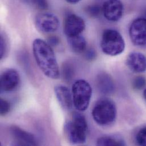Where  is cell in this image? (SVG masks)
Returning a JSON list of instances; mask_svg holds the SVG:
<instances>
[{
    "mask_svg": "<svg viewBox=\"0 0 146 146\" xmlns=\"http://www.w3.org/2000/svg\"><path fill=\"white\" fill-rule=\"evenodd\" d=\"M84 20L75 14H70L64 22V33L67 37L74 36L81 34L85 29Z\"/></svg>",
    "mask_w": 146,
    "mask_h": 146,
    "instance_id": "obj_8",
    "label": "cell"
},
{
    "mask_svg": "<svg viewBox=\"0 0 146 146\" xmlns=\"http://www.w3.org/2000/svg\"><path fill=\"white\" fill-rule=\"evenodd\" d=\"M97 85L99 90L105 94H111L114 90V81L107 73H101L98 76Z\"/></svg>",
    "mask_w": 146,
    "mask_h": 146,
    "instance_id": "obj_14",
    "label": "cell"
},
{
    "mask_svg": "<svg viewBox=\"0 0 146 146\" xmlns=\"http://www.w3.org/2000/svg\"><path fill=\"white\" fill-rule=\"evenodd\" d=\"M100 45L102 52L111 56L121 54L125 51L126 46L122 35L114 29H106L103 32Z\"/></svg>",
    "mask_w": 146,
    "mask_h": 146,
    "instance_id": "obj_4",
    "label": "cell"
},
{
    "mask_svg": "<svg viewBox=\"0 0 146 146\" xmlns=\"http://www.w3.org/2000/svg\"><path fill=\"white\" fill-rule=\"evenodd\" d=\"M146 86V78L143 76L136 77L133 82V86L136 90H141Z\"/></svg>",
    "mask_w": 146,
    "mask_h": 146,
    "instance_id": "obj_19",
    "label": "cell"
},
{
    "mask_svg": "<svg viewBox=\"0 0 146 146\" xmlns=\"http://www.w3.org/2000/svg\"><path fill=\"white\" fill-rule=\"evenodd\" d=\"M56 97L62 108L70 110L73 105V97L70 89L63 85H56L54 88Z\"/></svg>",
    "mask_w": 146,
    "mask_h": 146,
    "instance_id": "obj_13",
    "label": "cell"
},
{
    "mask_svg": "<svg viewBox=\"0 0 146 146\" xmlns=\"http://www.w3.org/2000/svg\"><path fill=\"white\" fill-rule=\"evenodd\" d=\"M117 108L115 102L108 98L99 100L92 110L94 121L99 125L107 126L113 123L117 117Z\"/></svg>",
    "mask_w": 146,
    "mask_h": 146,
    "instance_id": "obj_2",
    "label": "cell"
},
{
    "mask_svg": "<svg viewBox=\"0 0 146 146\" xmlns=\"http://www.w3.org/2000/svg\"><path fill=\"white\" fill-rule=\"evenodd\" d=\"M36 28L44 33L55 32L59 27L60 22L58 17L51 13H42L36 15L35 19Z\"/></svg>",
    "mask_w": 146,
    "mask_h": 146,
    "instance_id": "obj_6",
    "label": "cell"
},
{
    "mask_svg": "<svg viewBox=\"0 0 146 146\" xmlns=\"http://www.w3.org/2000/svg\"><path fill=\"white\" fill-rule=\"evenodd\" d=\"M86 11L90 17H97L102 12V8L98 5H92L88 6L86 9Z\"/></svg>",
    "mask_w": 146,
    "mask_h": 146,
    "instance_id": "obj_18",
    "label": "cell"
},
{
    "mask_svg": "<svg viewBox=\"0 0 146 146\" xmlns=\"http://www.w3.org/2000/svg\"><path fill=\"white\" fill-rule=\"evenodd\" d=\"M33 4L39 9L46 10L48 7L47 0H32Z\"/></svg>",
    "mask_w": 146,
    "mask_h": 146,
    "instance_id": "obj_22",
    "label": "cell"
},
{
    "mask_svg": "<svg viewBox=\"0 0 146 146\" xmlns=\"http://www.w3.org/2000/svg\"><path fill=\"white\" fill-rule=\"evenodd\" d=\"M126 144L121 138L111 136H104L100 137L97 141V146H125Z\"/></svg>",
    "mask_w": 146,
    "mask_h": 146,
    "instance_id": "obj_16",
    "label": "cell"
},
{
    "mask_svg": "<svg viewBox=\"0 0 146 146\" xmlns=\"http://www.w3.org/2000/svg\"><path fill=\"white\" fill-rule=\"evenodd\" d=\"M10 133L15 142L19 146H36L37 141L35 137L31 133L25 131L20 127L13 126L10 129Z\"/></svg>",
    "mask_w": 146,
    "mask_h": 146,
    "instance_id": "obj_11",
    "label": "cell"
},
{
    "mask_svg": "<svg viewBox=\"0 0 146 146\" xmlns=\"http://www.w3.org/2000/svg\"><path fill=\"white\" fill-rule=\"evenodd\" d=\"M87 121L82 114L74 113L71 121L66 123L65 130L70 143L82 145L86 142L88 133Z\"/></svg>",
    "mask_w": 146,
    "mask_h": 146,
    "instance_id": "obj_3",
    "label": "cell"
},
{
    "mask_svg": "<svg viewBox=\"0 0 146 146\" xmlns=\"http://www.w3.org/2000/svg\"><path fill=\"white\" fill-rule=\"evenodd\" d=\"M126 64L135 73L144 72L146 71V56L139 52H131L127 56Z\"/></svg>",
    "mask_w": 146,
    "mask_h": 146,
    "instance_id": "obj_12",
    "label": "cell"
},
{
    "mask_svg": "<svg viewBox=\"0 0 146 146\" xmlns=\"http://www.w3.org/2000/svg\"><path fill=\"white\" fill-rule=\"evenodd\" d=\"M143 96H144V97H145V100H146V89L145 90V91L143 92Z\"/></svg>",
    "mask_w": 146,
    "mask_h": 146,
    "instance_id": "obj_27",
    "label": "cell"
},
{
    "mask_svg": "<svg viewBox=\"0 0 146 146\" xmlns=\"http://www.w3.org/2000/svg\"><path fill=\"white\" fill-rule=\"evenodd\" d=\"M33 52L40 70L47 77L58 79L60 76L59 67L52 47L43 39L37 38L33 42Z\"/></svg>",
    "mask_w": 146,
    "mask_h": 146,
    "instance_id": "obj_1",
    "label": "cell"
},
{
    "mask_svg": "<svg viewBox=\"0 0 146 146\" xmlns=\"http://www.w3.org/2000/svg\"><path fill=\"white\" fill-rule=\"evenodd\" d=\"M59 43V38L56 36H53L49 38L48 43L52 47V46H57Z\"/></svg>",
    "mask_w": 146,
    "mask_h": 146,
    "instance_id": "obj_24",
    "label": "cell"
},
{
    "mask_svg": "<svg viewBox=\"0 0 146 146\" xmlns=\"http://www.w3.org/2000/svg\"><path fill=\"white\" fill-rule=\"evenodd\" d=\"M0 104H1V109H0V113L1 115L2 116H4L9 113V112L10 110L11 106L10 103L6 100L1 98L0 101Z\"/></svg>",
    "mask_w": 146,
    "mask_h": 146,
    "instance_id": "obj_21",
    "label": "cell"
},
{
    "mask_svg": "<svg viewBox=\"0 0 146 146\" xmlns=\"http://www.w3.org/2000/svg\"><path fill=\"white\" fill-rule=\"evenodd\" d=\"M6 50V43L2 35H1L0 38V58L2 59L5 56Z\"/></svg>",
    "mask_w": 146,
    "mask_h": 146,
    "instance_id": "obj_23",
    "label": "cell"
},
{
    "mask_svg": "<svg viewBox=\"0 0 146 146\" xmlns=\"http://www.w3.org/2000/svg\"><path fill=\"white\" fill-rule=\"evenodd\" d=\"M68 42L71 50L74 52L81 54L86 50V42L85 38L81 35L67 37Z\"/></svg>",
    "mask_w": 146,
    "mask_h": 146,
    "instance_id": "obj_15",
    "label": "cell"
},
{
    "mask_svg": "<svg viewBox=\"0 0 146 146\" xmlns=\"http://www.w3.org/2000/svg\"><path fill=\"white\" fill-rule=\"evenodd\" d=\"M102 8L105 18L111 22L118 21L123 14L124 6L121 0H107Z\"/></svg>",
    "mask_w": 146,
    "mask_h": 146,
    "instance_id": "obj_9",
    "label": "cell"
},
{
    "mask_svg": "<svg viewBox=\"0 0 146 146\" xmlns=\"http://www.w3.org/2000/svg\"><path fill=\"white\" fill-rule=\"evenodd\" d=\"M85 51H86L85 56H86V59L92 60V59H93L95 58V56H96V53H95V52H94L93 50L90 49V50H89L88 51H87V50H86Z\"/></svg>",
    "mask_w": 146,
    "mask_h": 146,
    "instance_id": "obj_25",
    "label": "cell"
},
{
    "mask_svg": "<svg viewBox=\"0 0 146 146\" xmlns=\"http://www.w3.org/2000/svg\"><path fill=\"white\" fill-rule=\"evenodd\" d=\"M20 82L18 72L14 69H7L1 75L0 89L2 92H10L15 90Z\"/></svg>",
    "mask_w": 146,
    "mask_h": 146,
    "instance_id": "obj_10",
    "label": "cell"
},
{
    "mask_svg": "<svg viewBox=\"0 0 146 146\" xmlns=\"http://www.w3.org/2000/svg\"><path fill=\"white\" fill-rule=\"evenodd\" d=\"M73 105L80 111H85L89 107L92 94V89L89 83L85 80H76L72 88Z\"/></svg>",
    "mask_w": 146,
    "mask_h": 146,
    "instance_id": "obj_5",
    "label": "cell"
},
{
    "mask_svg": "<svg viewBox=\"0 0 146 146\" xmlns=\"http://www.w3.org/2000/svg\"><path fill=\"white\" fill-rule=\"evenodd\" d=\"M66 1L70 4H76L78 3L80 1H81V0H66Z\"/></svg>",
    "mask_w": 146,
    "mask_h": 146,
    "instance_id": "obj_26",
    "label": "cell"
},
{
    "mask_svg": "<svg viewBox=\"0 0 146 146\" xmlns=\"http://www.w3.org/2000/svg\"><path fill=\"white\" fill-rule=\"evenodd\" d=\"M135 139L137 144L139 146H146V126L138 132Z\"/></svg>",
    "mask_w": 146,
    "mask_h": 146,
    "instance_id": "obj_20",
    "label": "cell"
},
{
    "mask_svg": "<svg viewBox=\"0 0 146 146\" xmlns=\"http://www.w3.org/2000/svg\"><path fill=\"white\" fill-rule=\"evenodd\" d=\"M129 35L132 43L137 46L146 45V18L134 19L129 28Z\"/></svg>",
    "mask_w": 146,
    "mask_h": 146,
    "instance_id": "obj_7",
    "label": "cell"
},
{
    "mask_svg": "<svg viewBox=\"0 0 146 146\" xmlns=\"http://www.w3.org/2000/svg\"><path fill=\"white\" fill-rule=\"evenodd\" d=\"M74 71L72 66L69 63L63 64L62 67V75L66 81H70L73 77Z\"/></svg>",
    "mask_w": 146,
    "mask_h": 146,
    "instance_id": "obj_17",
    "label": "cell"
}]
</instances>
